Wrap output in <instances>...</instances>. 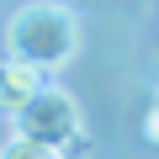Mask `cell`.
Masks as SVG:
<instances>
[{"label": "cell", "instance_id": "obj_1", "mask_svg": "<svg viewBox=\"0 0 159 159\" xmlns=\"http://www.w3.org/2000/svg\"><path fill=\"white\" fill-rule=\"evenodd\" d=\"M6 53L37 74H53L64 69L74 53H80V21L64 0H32L21 6L6 27Z\"/></svg>", "mask_w": 159, "mask_h": 159}, {"label": "cell", "instance_id": "obj_2", "mask_svg": "<svg viewBox=\"0 0 159 159\" xmlns=\"http://www.w3.org/2000/svg\"><path fill=\"white\" fill-rule=\"evenodd\" d=\"M16 133L43 143V148H69L85 138V127H80V101L64 90V85H43L32 96V106L16 117Z\"/></svg>", "mask_w": 159, "mask_h": 159}, {"label": "cell", "instance_id": "obj_3", "mask_svg": "<svg viewBox=\"0 0 159 159\" xmlns=\"http://www.w3.org/2000/svg\"><path fill=\"white\" fill-rule=\"evenodd\" d=\"M43 85H48V80H43L37 69H27V64H16V58L0 64V117L16 122V117L32 106V96H37Z\"/></svg>", "mask_w": 159, "mask_h": 159}, {"label": "cell", "instance_id": "obj_4", "mask_svg": "<svg viewBox=\"0 0 159 159\" xmlns=\"http://www.w3.org/2000/svg\"><path fill=\"white\" fill-rule=\"evenodd\" d=\"M0 159H69V154H64V148H43V143H32V138L16 133L6 148H0Z\"/></svg>", "mask_w": 159, "mask_h": 159}, {"label": "cell", "instance_id": "obj_5", "mask_svg": "<svg viewBox=\"0 0 159 159\" xmlns=\"http://www.w3.org/2000/svg\"><path fill=\"white\" fill-rule=\"evenodd\" d=\"M143 138H148V143H159V106L143 117Z\"/></svg>", "mask_w": 159, "mask_h": 159}]
</instances>
